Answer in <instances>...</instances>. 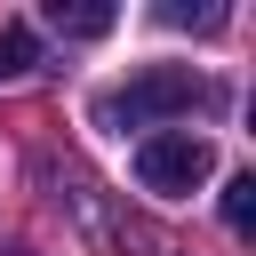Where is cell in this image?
Here are the masks:
<instances>
[{"instance_id":"obj_1","label":"cell","mask_w":256,"mask_h":256,"mask_svg":"<svg viewBox=\"0 0 256 256\" xmlns=\"http://www.w3.org/2000/svg\"><path fill=\"white\" fill-rule=\"evenodd\" d=\"M200 96H208V88H200L192 64H144V72H136L120 96H104L96 112H104L112 128H160V120H184Z\"/></svg>"},{"instance_id":"obj_2","label":"cell","mask_w":256,"mask_h":256,"mask_svg":"<svg viewBox=\"0 0 256 256\" xmlns=\"http://www.w3.org/2000/svg\"><path fill=\"white\" fill-rule=\"evenodd\" d=\"M208 168H216V152H208V136H192V128H160V136L136 144V176H144V192H160V200H192V192L208 184Z\"/></svg>"},{"instance_id":"obj_3","label":"cell","mask_w":256,"mask_h":256,"mask_svg":"<svg viewBox=\"0 0 256 256\" xmlns=\"http://www.w3.org/2000/svg\"><path fill=\"white\" fill-rule=\"evenodd\" d=\"M48 24H56V32H72V40H104L120 16H112L104 0H48Z\"/></svg>"},{"instance_id":"obj_4","label":"cell","mask_w":256,"mask_h":256,"mask_svg":"<svg viewBox=\"0 0 256 256\" xmlns=\"http://www.w3.org/2000/svg\"><path fill=\"white\" fill-rule=\"evenodd\" d=\"M32 64H40V40H32L24 24H0V88H16Z\"/></svg>"},{"instance_id":"obj_5","label":"cell","mask_w":256,"mask_h":256,"mask_svg":"<svg viewBox=\"0 0 256 256\" xmlns=\"http://www.w3.org/2000/svg\"><path fill=\"white\" fill-rule=\"evenodd\" d=\"M224 224H232V232L256 224V176H232V184H224Z\"/></svg>"},{"instance_id":"obj_6","label":"cell","mask_w":256,"mask_h":256,"mask_svg":"<svg viewBox=\"0 0 256 256\" xmlns=\"http://www.w3.org/2000/svg\"><path fill=\"white\" fill-rule=\"evenodd\" d=\"M168 24H192V32H216L224 8H168Z\"/></svg>"}]
</instances>
